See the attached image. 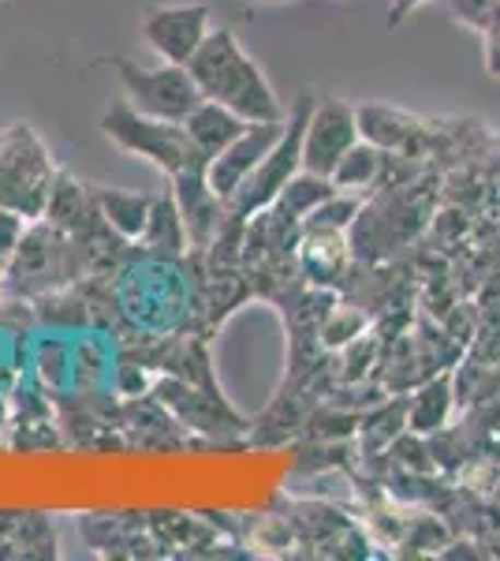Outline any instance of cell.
<instances>
[{
  "label": "cell",
  "instance_id": "obj_1",
  "mask_svg": "<svg viewBox=\"0 0 500 561\" xmlns=\"http://www.w3.org/2000/svg\"><path fill=\"white\" fill-rule=\"evenodd\" d=\"M187 71L198 83V90H202V98L229 105L243 121L261 124V121H284L288 116L280 98L272 94L266 71L258 68V60L243 49L229 26H213L206 34L198 53L187 60Z\"/></svg>",
  "mask_w": 500,
  "mask_h": 561
},
{
  "label": "cell",
  "instance_id": "obj_2",
  "mask_svg": "<svg viewBox=\"0 0 500 561\" xmlns=\"http://www.w3.org/2000/svg\"><path fill=\"white\" fill-rule=\"evenodd\" d=\"M83 243L57 229L53 221H45V217H34L26 225L20 248L12 251L4 266V288L12 296L38 300V296L57 293L63 285H75L83 277Z\"/></svg>",
  "mask_w": 500,
  "mask_h": 561
},
{
  "label": "cell",
  "instance_id": "obj_3",
  "mask_svg": "<svg viewBox=\"0 0 500 561\" xmlns=\"http://www.w3.org/2000/svg\"><path fill=\"white\" fill-rule=\"evenodd\" d=\"M102 131L108 142H116V147L135 153V158H147L150 165L161 169L165 176H176V173H184V169L209 165V158H202L195 142H190L184 124L158 121V116L139 113L127 98L113 102L102 113Z\"/></svg>",
  "mask_w": 500,
  "mask_h": 561
},
{
  "label": "cell",
  "instance_id": "obj_4",
  "mask_svg": "<svg viewBox=\"0 0 500 561\" xmlns=\"http://www.w3.org/2000/svg\"><path fill=\"white\" fill-rule=\"evenodd\" d=\"M53 180L57 169L31 124H8L0 131V206L34 221L45 214Z\"/></svg>",
  "mask_w": 500,
  "mask_h": 561
},
{
  "label": "cell",
  "instance_id": "obj_5",
  "mask_svg": "<svg viewBox=\"0 0 500 561\" xmlns=\"http://www.w3.org/2000/svg\"><path fill=\"white\" fill-rule=\"evenodd\" d=\"M317 98L311 90H303V94L295 98L292 105V116L284 121V131H280V139L272 142V150L261 158V165L254 169V173L243 180V187L229 198V214L240 217V221H251L258 210H266L272 206V198L280 195V187L292 180L299 169H303V128H306V116H311Z\"/></svg>",
  "mask_w": 500,
  "mask_h": 561
},
{
  "label": "cell",
  "instance_id": "obj_6",
  "mask_svg": "<svg viewBox=\"0 0 500 561\" xmlns=\"http://www.w3.org/2000/svg\"><path fill=\"white\" fill-rule=\"evenodd\" d=\"M116 71H120L127 102L139 113L158 116V121L184 124L190 108L202 102V90L190 79L187 65H168L165 60L161 68H139L131 60H116Z\"/></svg>",
  "mask_w": 500,
  "mask_h": 561
},
{
  "label": "cell",
  "instance_id": "obj_7",
  "mask_svg": "<svg viewBox=\"0 0 500 561\" xmlns=\"http://www.w3.org/2000/svg\"><path fill=\"white\" fill-rule=\"evenodd\" d=\"M359 116L344 98H317L303 128V169L317 176H333L336 161L359 142Z\"/></svg>",
  "mask_w": 500,
  "mask_h": 561
},
{
  "label": "cell",
  "instance_id": "obj_8",
  "mask_svg": "<svg viewBox=\"0 0 500 561\" xmlns=\"http://www.w3.org/2000/svg\"><path fill=\"white\" fill-rule=\"evenodd\" d=\"M209 31L213 20L206 4H153L142 15V38L168 65H187Z\"/></svg>",
  "mask_w": 500,
  "mask_h": 561
},
{
  "label": "cell",
  "instance_id": "obj_9",
  "mask_svg": "<svg viewBox=\"0 0 500 561\" xmlns=\"http://www.w3.org/2000/svg\"><path fill=\"white\" fill-rule=\"evenodd\" d=\"M284 121H288V116H284ZM284 121L247 124L243 135H235V139L221 153H217V158H209L206 184L213 187V195L221 198L224 206H229V198L240 192L243 180H247L254 169L261 165V158L272 150V142H277L280 131H284Z\"/></svg>",
  "mask_w": 500,
  "mask_h": 561
},
{
  "label": "cell",
  "instance_id": "obj_10",
  "mask_svg": "<svg viewBox=\"0 0 500 561\" xmlns=\"http://www.w3.org/2000/svg\"><path fill=\"white\" fill-rule=\"evenodd\" d=\"M299 266L314 285H336L340 277H348L351 266V237L336 229H303L299 232Z\"/></svg>",
  "mask_w": 500,
  "mask_h": 561
},
{
  "label": "cell",
  "instance_id": "obj_11",
  "mask_svg": "<svg viewBox=\"0 0 500 561\" xmlns=\"http://www.w3.org/2000/svg\"><path fill=\"white\" fill-rule=\"evenodd\" d=\"M354 116H359V135L374 147L396 153V150H411V142L422 135V121H415L411 113L404 108H393V105H377V102H367V105H354Z\"/></svg>",
  "mask_w": 500,
  "mask_h": 561
},
{
  "label": "cell",
  "instance_id": "obj_12",
  "mask_svg": "<svg viewBox=\"0 0 500 561\" xmlns=\"http://www.w3.org/2000/svg\"><path fill=\"white\" fill-rule=\"evenodd\" d=\"M456 378L444 370V375H430L426 382L415 386V393L407 397V431L433 434L449 427L452 412H456Z\"/></svg>",
  "mask_w": 500,
  "mask_h": 561
},
{
  "label": "cell",
  "instance_id": "obj_13",
  "mask_svg": "<svg viewBox=\"0 0 500 561\" xmlns=\"http://www.w3.org/2000/svg\"><path fill=\"white\" fill-rule=\"evenodd\" d=\"M247 124L251 121H243V116L232 113L229 105L209 102V98H202V102L190 108V116L184 121V128H187L190 142H195L202 158H217V153L229 147L235 135H243V128H247Z\"/></svg>",
  "mask_w": 500,
  "mask_h": 561
},
{
  "label": "cell",
  "instance_id": "obj_14",
  "mask_svg": "<svg viewBox=\"0 0 500 561\" xmlns=\"http://www.w3.org/2000/svg\"><path fill=\"white\" fill-rule=\"evenodd\" d=\"M142 248L150 251L153 259H184L187 248H190V237H187V225H184V214H179L176 198L161 195L153 198V210H150V221H147V232H142Z\"/></svg>",
  "mask_w": 500,
  "mask_h": 561
},
{
  "label": "cell",
  "instance_id": "obj_15",
  "mask_svg": "<svg viewBox=\"0 0 500 561\" xmlns=\"http://www.w3.org/2000/svg\"><path fill=\"white\" fill-rule=\"evenodd\" d=\"M97 195V210H102L105 225L116 232L120 240H142L153 210V198L139 192H116V187H94Z\"/></svg>",
  "mask_w": 500,
  "mask_h": 561
},
{
  "label": "cell",
  "instance_id": "obj_16",
  "mask_svg": "<svg viewBox=\"0 0 500 561\" xmlns=\"http://www.w3.org/2000/svg\"><path fill=\"white\" fill-rule=\"evenodd\" d=\"M385 165H388V150H381V147H374V142L359 139L340 161H336L329 180L336 184V192L367 195V192H374V187L381 184Z\"/></svg>",
  "mask_w": 500,
  "mask_h": 561
},
{
  "label": "cell",
  "instance_id": "obj_17",
  "mask_svg": "<svg viewBox=\"0 0 500 561\" xmlns=\"http://www.w3.org/2000/svg\"><path fill=\"white\" fill-rule=\"evenodd\" d=\"M329 195H336V184L329 176H317V173L299 169V173L280 187V195L272 198V210H277L280 217H288V221L303 225Z\"/></svg>",
  "mask_w": 500,
  "mask_h": 561
},
{
  "label": "cell",
  "instance_id": "obj_18",
  "mask_svg": "<svg viewBox=\"0 0 500 561\" xmlns=\"http://www.w3.org/2000/svg\"><path fill=\"white\" fill-rule=\"evenodd\" d=\"M407 431V397H393V401H381V409H374L370 415L359 420V434L367 454H385L393 446V438Z\"/></svg>",
  "mask_w": 500,
  "mask_h": 561
},
{
  "label": "cell",
  "instance_id": "obj_19",
  "mask_svg": "<svg viewBox=\"0 0 500 561\" xmlns=\"http://www.w3.org/2000/svg\"><path fill=\"white\" fill-rule=\"evenodd\" d=\"M362 217V195L354 192H336L325 198L317 210L306 217L303 229H336V232H351V225Z\"/></svg>",
  "mask_w": 500,
  "mask_h": 561
},
{
  "label": "cell",
  "instance_id": "obj_20",
  "mask_svg": "<svg viewBox=\"0 0 500 561\" xmlns=\"http://www.w3.org/2000/svg\"><path fill=\"white\" fill-rule=\"evenodd\" d=\"M367 325H370V319L359 311V307L340 304V307H329V314L322 319L317 337H322L325 348H344V345H351L354 337H362V333H367Z\"/></svg>",
  "mask_w": 500,
  "mask_h": 561
},
{
  "label": "cell",
  "instance_id": "obj_21",
  "mask_svg": "<svg viewBox=\"0 0 500 561\" xmlns=\"http://www.w3.org/2000/svg\"><path fill=\"white\" fill-rule=\"evenodd\" d=\"M497 4H500V0H449V12H452V20H456V23L470 26V31H478V34H486L489 26H493V20H497Z\"/></svg>",
  "mask_w": 500,
  "mask_h": 561
},
{
  "label": "cell",
  "instance_id": "obj_22",
  "mask_svg": "<svg viewBox=\"0 0 500 561\" xmlns=\"http://www.w3.org/2000/svg\"><path fill=\"white\" fill-rule=\"evenodd\" d=\"M26 225H31V221H26L23 214H15V210H8V206H0V262L12 259V251L20 248Z\"/></svg>",
  "mask_w": 500,
  "mask_h": 561
},
{
  "label": "cell",
  "instance_id": "obj_23",
  "mask_svg": "<svg viewBox=\"0 0 500 561\" xmlns=\"http://www.w3.org/2000/svg\"><path fill=\"white\" fill-rule=\"evenodd\" d=\"M418 4H426V0H393V4H388V26H399Z\"/></svg>",
  "mask_w": 500,
  "mask_h": 561
},
{
  "label": "cell",
  "instance_id": "obj_24",
  "mask_svg": "<svg viewBox=\"0 0 500 561\" xmlns=\"http://www.w3.org/2000/svg\"><path fill=\"white\" fill-rule=\"evenodd\" d=\"M258 4H288V0H258Z\"/></svg>",
  "mask_w": 500,
  "mask_h": 561
}]
</instances>
